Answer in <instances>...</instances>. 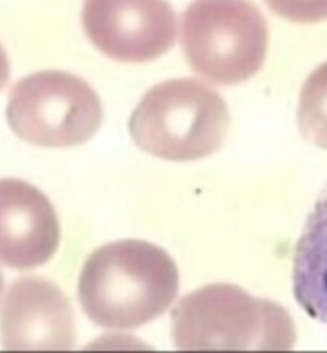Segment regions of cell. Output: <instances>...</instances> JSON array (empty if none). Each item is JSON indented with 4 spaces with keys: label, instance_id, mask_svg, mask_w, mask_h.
Masks as SVG:
<instances>
[{
    "label": "cell",
    "instance_id": "cell-1",
    "mask_svg": "<svg viewBox=\"0 0 327 353\" xmlns=\"http://www.w3.org/2000/svg\"><path fill=\"white\" fill-rule=\"evenodd\" d=\"M178 290V269L167 251L147 241L127 239L91 254L78 279V297L96 325L127 330L163 314Z\"/></svg>",
    "mask_w": 327,
    "mask_h": 353
},
{
    "label": "cell",
    "instance_id": "cell-2",
    "mask_svg": "<svg viewBox=\"0 0 327 353\" xmlns=\"http://www.w3.org/2000/svg\"><path fill=\"white\" fill-rule=\"evenodd\" d=\"M230 125L220 93L193 78L165 81L147 91L129 123L135 144L171 161L200 159L220 149Z\"/></svg>",
    "mask_w": 327,
    "mask_h": 353
},
{
    "label": "cell",
    "instance_id": "cell-3",
    "mask_svg": "<svg viewBox=\"0 0 327 353\" xmlns=\"http://www.w3.org/2000/svg\"><path fill=\"white\" fill-rule=\"evenodd\" d=\"M268 41L267 22L249 0H194L182 16L187 60L215 85L253 77L264 63Z\"/></svg>",
    "mask_w": 327,
    "mask_h": 353
},
{
    "label": "cell",
    "instance_id": "cell-4",
    "mask_svg": "<svg viewBox=\"0 0 327 353\" xmlns=\"http://www.w3.org/2000/svg\"><path fill=\"white\" fill-rule=\"evenodd\" d=\"M7 120L17 137L43 148L82 145L97 132L102 103L83 79L43 70L22 79L10 94Z\"/></svg>",
    "mask_w": 327,
    "mask_h": 353
},
{
    "label": "cell",
    "instance_id": "cell-5",
    "mask_svg": "<svg viewBox=\"0 0 327 353\" xmlns=\"http://www.w3.org/2000/svg\"><path fill=\"white\" fill-rule=\"evenodd\" d=\"M83 29L108 58L147 63L176 43V17L167 0H85Z\"/></svg>",
    "mask_w": 327,
    "mask_h": 353
},
{
    "label": "cell",
    "instance_id": "cell-6",
    "mask_svg": "<svg viewBox=\"0 0 327 353\" xmlns=\"http://www.w3.org/2000/svg\"><path fill=\"white\" fill-rule=\"evenodd\" d=\"M0 341L5 350H70L76 342L72 305L51 281L17 279L0 310Z\"/></svg>",
    "mask_w": 327,
    "mask_h": 353
},
{
    "label": "cell",
    "instance_id": "cell-7",
    "mask_svg": "<svg viewBox=\"0 0 327 353\" xmlns=\"http://www.w3.org/2000/svg\"><path fill=\"white\" fill-rule=\"evenodd\" d=\"M172 338L185 352L244 349L254 322L252 300L238 286L215 283L186 295L171 316Z\"/></svg>",
    "mask_w": 327,
    "mask_h": 353
},
{
    "label": "cell",
    "instance_id": "cell-8",
    "mask_svg": "<svg viewBox=\"0 0 327 353\" xmlns=\"http://www.w3.org/2000/svg\"><path fill=\"white\" fill-rule=\"evenodd\" d=\"M60 241L48 197L23 180L0 179V261L19 270L38 268L55 255Z\"/></svg>",
    "mask_w": 327,
    "mask_h": 353
},
{
    "label": "cell",
    "instance_id": "cell-9",
    "mask_svg": "<svg viewBox=\"0 0 327 353\" xmlns=\"http://www.w3.org/2000/svg\"><path fill=\"white\" fill-rule=\"evenodd\" d=\"M292 288L302 310L327 325V184L307 216L295 246Z\"/></svg>",
    "mask_w": 327,
    "mask_h": 353
},
{
    "label": "cell",
    "instance_id": "cell-10",
    "mask_svg": "<svg viewBox=\"0 0 327 353\" xmlns=\"http://www.w3.org/2000/svg\"><path fill=\"white\" fill-rule=\"evenodd\" d=\"M297 123L307 139L327 148V61L310 74L302 86Z\"/></svg>",
    "mask_w": 327,
    "mask_h": 353
},
{
    "label": "cell",
    "instance_id": "cell-11",
    "mask_svg": "<svg viewBox=\"0 0 327 353\" xmlns=\"http://www.w3.org/2000/svg\"><path fill=\"white\" fill-rule=\"evenodd\" d=\"M273 13L296 23L327 19V0H264Z\"/></svg>",
    "mask_w": 327,
    "mask_h": 353
},
{
    "label": "cell",
    "instance_id": "cell-12",
    "mask_svg": "<svg viewBox=\"0 0 327 353\" xmlns=\"http://www.w3.org/2000/svg\"><path fill=\"white\" fill-rule=\"evenodd\" d=\"M10 78V63L8 57L3 47L0 46V90L8 83Z\"/></svg>",
    "mask_w": 327,
    "mask_h": 353
},
{
    "label": "cell",
    "instance_id": "cell-13",
    "mask_svg": "<svg viewBox=\"0 0 327 353\" xmlns=\"http://www.w3.org/2000/svg\"><path fill=\"white\" fill-rule=\"evenodd\" d=\"M3 276H2L1 271H0V295H1L2 290H3Z\"/></svg>",
    "mask_w": 327,
    "mask_h": 353
}]
</instances>
